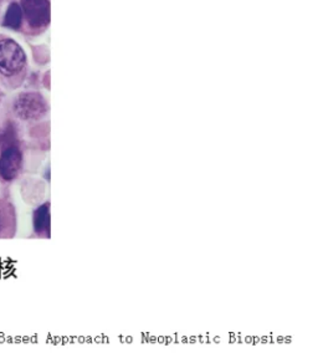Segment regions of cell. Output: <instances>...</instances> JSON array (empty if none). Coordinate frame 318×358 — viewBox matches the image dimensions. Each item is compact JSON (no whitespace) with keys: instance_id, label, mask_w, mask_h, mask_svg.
I'll use <instances>...</instances> for the list:
<instances>
[{"instance_id":"1","label":"cell","mask_w":318,"mask_h":358,"mask_svg":"<svg viewBox=\"0 0 318 358\" xmlns=\"http://www.w3.org/2000/svg\"><path fill=\"white\" fill-rule=\"evenodd\" d=\"M49 111L48 102L39 92H24L14 101V112L22 121H38Z\"/></svg>"},{"instance_id":"2","label":"cell","mask_w":318,"mask_h":358,"mask_svg":"<svg viewBox=\"0 0 318 358\" xmlns=\"http://www.w3.org/2000/svg\"><path fill=\"white\" fill-rule=\"evenodd\" d=\"M27 64V55L22 46L14 40H0V73L11 78L22 71Z\"/></svg>"},{"instance_id":"3","label":"cell","mask_w":318,"mask_h":358,"mask_svg":"<svg viewBox=\"0 0 318 358\" xmlns=\"http://www.w3.org/2000/svg\"><path fill=\"white\" fill-rule=\"evenodd\" d=\"M22 167V150L15 142L8 143L0 155V177L6 182H11L19 176Z\"/></svg>"},{"instance_id":"4","label":"cell","mask_w":318,"mask_h":358,"mask_svg":"<svg viewBox=\"0 0 318 358\" xmlns=\"http://www.w3.org/2000/svg\"><path fill=\"white\" fill-rule=\"evenodd\" d=\"M22 10L34 28L44 27L50 19V6L48 0H22Z\"/></svg>"},{"instance_id":"5","label":"cell","mask_w":318,"mask_h":358,"mask_svg":"<svg viewBox=\"0 0 318 358\" xmlns=\"http://www.w3.org/2000/svg\"><path fill=\"white\" fill-rule=\"evenodd\" d=\"M33 224L36 234L43 238H50V203H44L35 209Z\"/></svg>"},{"instance_id":"6","label":"cell","mask_w":318,"mask_h":358,"mask_svg":"<svg viewBox=\"0 0 318 358\" xmlns=\"http://www.w3.org/2000/svg\"><path fill=\"white\" fill-rule=\"evenodd\" d=\"M22 20V8L17 3H13L6 10L4 17V25L6 28L17 29L20 27Z\"/></svg>"}]
</instances>
